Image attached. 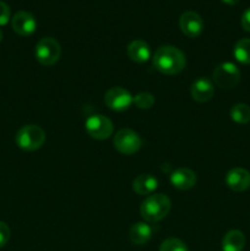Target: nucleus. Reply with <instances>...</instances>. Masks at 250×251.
I'll return each instance as SVG.
<instances>
[{"label":"nucleus","mask_w":250,"mask_h":251,"mask_svg":"<svg viewBox=\"0 0 250 251\" xmlns=\"http://www.w3.org/2000/svg\"><path fill=\"white\" fill-rule=\"evenodd\" d=\"M154 69L163 75H176L184 70L186 59L183 51L173 46H162L152 58Z\"/></svg>","instance_id":"1"},{"label":"nucleus","mask_w":250,"mask_h":251,"mask_svg":"<svg viewBox=\"0 0 250 251\" xmlns=\"http://www.w3.org/2000/svg\"><path fill=\"white\" fill-rule=\"evenodd\" d=\"M172 207L171 200L163 194H152L142 201L140 212L142 218L149 223H156L163 220Z\"/></svg>","instance_id":"2"},{"label":"nucleus","mask_w":250,"mask_h":251,"mask_svg":"<svg viewBox=\"0 0 250 251\" xmlns=\"http://www.w3.org/2000/svg\"><path fill=\"white\" fill-rule=\"evenodd\" d=\"M15 141L19 149L24 151H37L46 141V132L37 125H25L16 132Z\"/></svg>","instance_id":"3"},{"label":"nucleus","mask_w":250,"mask_h":251,"mask_svg":"<svg viewBox=\"0 0 250 251\" xmlns=\"http://www.w3.org/2000/svg\"><path fill=\"white\" fill-rule=\"evenodd\" d=\"M113 145L119 153L125 154V156H131V154L139 152V150L141 149L142 140L134 130L120 129L113 139Z\"/></svg>","instance_id":"4"},{"label":"nucleus","mask_w":250,"mask_h":251,"mask_svg":"<svg viewBox=\"0 0 250 251\" xmlns=\"http://www.w3.org/2000/svg\"><path fill=\"white\" fill-rule=\"evenodd\" d=\"M36 58L42 65L51 66L59 60L61 54L60 44L56 39L51 37H46V38L39 39L38 43L36 44L34 49Z\"/></svg>","instance_id":"5"},{"label":"nucleus","mask_w":250,"mask_h":251,"mask_svg":"<svg viewBox=\"0 0 250 251\" xmlns=\"http://www.w3.org/2000/svg\"><path fill=\"white\" fill-rule=\"evenodd\" d=\"M213 82L221 88L229 90L235 87L240 81V70L235 64L225 61L215 68L212 73Z\"/></svg>","instance_id":"6"},{"label":"nucleus","mask_w":250,"mask_h":251,"mask_svg":"<svg viewBox=\"0 0 250 251\" xmlns=\"http://www.w3.org/2000/svg\"><path fill=\"white\" fill-rule=\"evenodd\" d=\"M85 129L92 139L105 140L113 134V123L102 114H93L86 119Z\"/></svg>","instance_id":"7"},{"label":"nucleus","mask_w":250,"mask_h":251,"mask_svg":"<svg viewBox=\"0 0 250 251\" xmlns=\"http://www.w3.org/2000/svg\"><path fill=\"white\" fill-rule=\"evenodd\" d=\"M132 100L134 97L130 95L129 91L119 86L109 88L104 95L105 105L114 112H124L129 109L132 104Z\"/></svg>","instance_id":"8"},{"label":"nucleus","mask_w":250,"mask_h":251,"mask_svg":"<svg viewBox=\"0 0 250 251\" xmlns=\"http://www.w3.org/2000/svg\"><path fill=\"white\" fill-rule=\"evenodd\" d=\"M179 26L181 32L189 38L199 37L203 31V20L198 12L185 11L179 19Z\"/></svg>","instance_id":"9"},{"label":"nucleus","mask_w":250,"mask_h":251,"mask_svg":"<svg viewBox=\"0 0 250 251\" xmlns=\"http://www.w3.org/2000/svg\"><path fill=\"white\" fill-rule=\"evenodd\" d=\"M12 29L20 36H31L37 28V21L31 12L17 11L11 20Z\"/></svg>","instance_id":"10"},{"label":"nucleus","mask_w":250,"mask_h":251,"mask_svg":"<svg viewBox=\"0 0 250 251\" xmlns=\"http://www.w3.org/2000/svg\"><path fill=\"white\" fill-rule=\"evenodd\" d=\"M225 184L230 190L242 193L250 188V172L244 168H233L225 176Z\"/></svg>","instance_id":"11"},{"label":"nucleus","mask_w":250,"mask_h":251,"mask_svg":"<svg viewBox=\"0 0 250 251\" xmlns=\"http://www.w3.org/2000/svg\"><path fill=\"white\" fill-rule=\"evenodd\" d=\"M190 95L194 100L199 103H205L212 100L215 95L213 82L207 77H199L193 82L190 87Z\"/></svg>","instance_id":"12"},{"label":"nucleus","mask_w":250,"mask_h":251,"mask_svg":"<svg viewBox=\"0 0 250 251\" xmlns=\"http://www.w3.org/2000/svg\"><path fill=\"white\" fill-rule=\"evenodd\" d=\"M171 184L179 190H189L196 184V174L189 168H178L169 176Z\"/></svg>","instance_id":"13"},{"label":"nucleus","mask_w":250,"mask_h":251,"mask_svg":"<svg viewBox=\"0 0 250 251\" xmlns=\"http://www.w3.org/2000/svg\"><path fill=\"white\" fill-rule=\"evenodd\" d=\"M127 56L130 60L135 61L137 64L146 63L151 58V48L149 44L142 39H135L127 46L126 49Z\"/></svg>","instance_id":"14"},{"label":"nucleus","mask_w":250,"mask_h":251,"mask_svg":"<svg viewBox=\"0 0 250 251\" xmlns=\"http://www.w3.org/2000/svg\"><path fill=\"white\" fill-rule=\"evenodd\" d=\"M158 186V180L152 174H140L132 181V189L137 195L149 196L152 195Z\"/></svg>","instance_id":"15"},{"label":"nucleus","mask_w":250,"mask_h":251,"mask_svg":"<svg viewBox=\"0 0 250 251\" xmlns=\"http://www.w3.org/2000/svg\"><path fill=\"white\" fill-rule=\"evenodd\" d=\"M152 237V228L146 222H137L129 230V239L135 245H145Z\"/></svg>","instance_id":"16"},{"label":"nucleus","mask_w":250,"mask_h":251,"mask_svg":"<svg viewBox=\"0 0 250 251\" xmlns=\"http://www.w3.org/2000/svg\"><path fill=\"white\" fill-rule=\"evenodd\" d=\"M244 233L238 229H232L225 233L222 239V251H243L245 247Z\"/></svg>","instance_id":"17"},{"label":"nucleus","mask_w":250,"mask_h":251,"mask_svg":"<svg viewBox=\"0 0 250 251\" xmlns=\"http://www.w3.org/2000/svg\"><path fill=\"white\" fill-rule=\"evenodd\" d=\"M233 54L235 60L240 64H250V38L239 39L233 48Z\"/></svg>","instance_id":"18"},{"label":"nucleus","mask_w":250,"mask_h":251,"mask_svg":"<svg viewBox=\"0 0 250 251\" xmlns=\"http://www.w3.org/2000/svg\"><path fill=\"white\" fill-rule=\"evenodd\" d=\"M229 115L237 124H247L250 122V107L245 103H238L230 108Z\"/></svg>","instance_id":"19"},{"label":"nucleus","mask_w":250,"mask_h":251,"mask_svg":"<svg viewBox=\"0 0 250 251\" xmlns=\"http://www.w3.org/2000/svg\"><path fill=\"white\" fill-rule=\"evenodd\" d=\"M154 102H156V100H154L153 95H151L150 92L137 93L134 97V100H132V103L139 109H150V108L153 107Z\"/></svg>","instance_id":"20"},{"label":"nucleus","mask_w":250,"mask_h":251,"mask_svg":"<svg viewBox=\"0 0 250 251\" xmlns=\"http://www.w3.org/2000/svg\"><path fill=\"white\" fill-rule=\"evenodd\" d=\"M159 251H189L188 247L183 240L178 238H168L164 242H162Z\"/></svg>","instance_id":"21"},{"label":"nucleus","mask_w":250,"mask_h":251,"mask_svg":"<svg viewBox=\"0 0 250 251\" xmlns=\"http://www.w3.org/2000/svg\"><path fill=\"white\" fill-rule=\"evenodd\" d=\"M10 15H11V11H10L9 5L0 0V26H4L9 22Z\"/></svg>","instance_id":"22"},{"label":"nucleus","mask_w":250,"mask_h":251,"mask_svg":"<svg viewBox=\"0 0 250 251\" xmlns=\"http://www.w3.org/2000/svg\"><path fill=\"white\" fill-rule=\"evenodd\" d=\"M10 239V228L5 222H0V248L5 247Z\"/></svg>","instance_id":"23"},{"label":"nucleus","mask_w":250,"mask_h":251,"mask_svg":"<svg viewBox=\"0 0 250 251\" xmlns=\"http://www.w3.org/2000/svg\"><path fill=\"white\" fill-rule=\"evenodd\" d=\"M240 22H242L243 28H244L247 32H250V7L243 12Z\"/></svg>","instance_id":"24"},{"label":"nucleus","mask_w":250,"mask_h":251,"mask_svg":"<svg viewBox=\"0 0 250 251\" xmlns=\"http://www.w3.org/2000/svg\"><path fill=\"white\" fill-rule=\"evenodd\" d=\"M223 2H225L227 5H235L239 2V0H222Z\"/></svg>","instance_id":"25"},{"label":"nucleus","mask_w":250,"mask_h":251,"mask_svg":"<svg viewBox=\"0 0 250 251\" xmlns=\"http://www.w3.org/2000/svg\"><path fill=\"white\" fill-rule=\"evenodd\" d=\"M2 41V32H1V29H0V42Z\"/></svg>","instance_id":"26"}]
</instances>
